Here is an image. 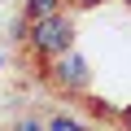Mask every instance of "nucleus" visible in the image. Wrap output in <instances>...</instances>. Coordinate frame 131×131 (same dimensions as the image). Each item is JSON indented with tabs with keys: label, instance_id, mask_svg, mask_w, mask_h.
Here are the masks:
<instances>
[{
	"label": "nucleus",
	"instance_id": "nucleus-1",
	"mask_svg": "<svg viewBox=\"0 0 131 131\" xmlns=\"http://www.w3.org/2000/svg\"><path fill=\"white\" fill-rule=\"evenodd\" d=\"M31 48L39 57H61V52H70L74 48V22L66 18V13H48L39 22H31Z\"/></svg>",
	"mask_w": 131,
	"mask_h": 131
},
{
	"label": "nucleus",
	"instance_id": "nucleus-2",
	"mask_svg": "<svg viewBox=\"0 0 131 131\" xmlns=\"http://www.w3.org/2000/svg\"><path fill=\"white\" fill-rule=\"evenodd\" d=\"M52 79L61 83V88H70V92H79V88H88V61L70 48V52H61V57H52Z\"/></svg>",
	"mask_w": 131,
	"mask_h": 131
},
{
	"label": "nucleus",
	"instance_id": "nucleus-3",
	"mask_svg": "<svg viewBox=\"0 0 131 131\" xmlns=\"http://www.w3.org/2000/svg\"><path fill=\"white\" fill-rule=\"evenodd\" d=\"M48 13H61V0H26V22H39Z\"/></svg>",
	"mask_w": 131,
	"mask_h": 131
},
{
	"label": "nucleus",
	"instance_id": "nucleus-4",
	"mask_svg": "<svg viewBox=\"0 0 131 131\" xmlns=\"http://www.w3.org/2000/svg\"><path fill=\"white\" fill-rule=\"evenodd\" d=\"M44 131H83V127H79L74 118H66V114H57V118H52V122H48Z\"/></svg>",
	"mask_w": 131,
	"mask_h": 131
},
{
	"label": "nucleus",
	"instance_id": "nucleus-5",
	"mask_svg": "<svg viewBox=\"0 0 131 131\" xmlns=\"http://www.w3.org/2000/svg\"><path fill=\"white\" fill-rule=\"evenodd\" d=\"M13 131H44V127H39V122H35V118H22V122H18V127H13Z\"/></svg>",
	"mask_w": 131,
	"mask_h": 131
},
{
	"label": "nucleus",
	"instance_id": "nucleus-6",
	"mask_svg": "<svg viewBox=\"0 0 131 131\" xmlns=\"http://www.w3.org/2000/svg\"><path fill=\"white\" fill-rule=\"evenodd\" d=\"M74 5H79V9H92V5H101V0H74Z\"/></svg>",
	"mask_w": 131,
	"mask_h": 131
},
{
	"label": "nucleus",
	"instance_id": "nucleus-7",
	"mask_svg": "<svg viewBox=\"0 0 131 131\" xmlns=\"http://www.w3.org/2000/svg\"><path fill=\"white\" fill-rule=\"evenodd\" d=\"M122 122H127V131H131V105H127V109H122Z\"/></svg>",
	"mask_w": 131,
	"mask_h": 131
},
{
	"label": "nucleus",
	"instance_id": "nucleus-8",
	"mask_svg": "<svg viewBox=\"0 0 131 131\" xmlns=\"http://www.w3.org/2000/svg\"><path fill=\"white\" fill-rule=\"evenodd\" d=\"M127 5H131V0H127Z\"/></svg>",
	"mask_w": 131,
	"mask_h": 131
}]
</instances>
